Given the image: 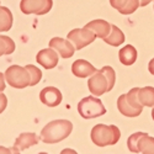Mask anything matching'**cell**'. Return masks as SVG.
I'll list each match as a JSON object with an SVG mask.
<instances>
[{
	"label": "cell",
	"mask_w": 154,
	"mask_h": 154,
	"mask_svg": "<svg viewBox=\"0 0 154 154\" xmlns=\"http://www.w3.org/2000/svg\"><path fill=\"white\" fill-rule=\"evenodd\" d=\"M101 72L105 74L107 83H109V91H111L113 86H115V82H116V74H115V69L110 66H105L104 68H101Z\"/></svg>",
	"instance_id": "obj_24"
},
{
	"label": "cell",
	"mask_w": 154,
	"mask_h": 154,
	"mask_svg": "<svg viewBox=\"0 0 154 154\" xmlns=\"http://www.w3.org/2000/svg\"><path fill=\"white\" fill-rule=\"evenodd\" d=\"M40 100L42 104H45L48 107H56L62 102L63 96H62V93L59 89H57L54 86H47L41 90Z\"/></svg>",
	"instance_id": "obj_8"
},
{
	"label": "cell",
	"mask_w": 154,
	"mask_h": 154,
	"mask_svg": "<svg viewBox=\"0 0 154 154\" xmlns=\"http://www.w3.org/2000/svg\"><path fill=\"white\" fill-rule=\"evenodd\" d=\"M84 29L93 31L96 35V37L104 40V38H106L111 32V23H109L105 20L97 19V20H93L90 22H88Z\"/></svg>",
	"instance_id": "obj_12"
},
{
	"label": "cell",
	"mask_w": 154,
	"mask_h": 154,
	"mask_svg": "<svg viewBox=\"0 0 154 154\" xmlns=\"http://www.w3.org/2000/svg\"><path fill=\"white\" fill-rule=\"evenodd\" d=\"M138 100H139V102H140V105L142 106L154 107V88L153 86L139 88Z\"/></svg>",
	"instance_id": "obj_16"
},
{
	"label": "cell",
	"mask_w": 154,
	"mask_h": 154,
	"mask_svg": "<svg viewBox=\"0 0 154 154\" xmlns=\"http://www.w3.org/2000/svg\"><path fill=\"white\" fill-rule=\"evenodd\" d=\"M53 6V0H21L20 9L23 14L45 15Z\"/></svg>",
	"instance_id": "obj_5"
},
{
	"label": "cell",
	"mask_w": 154,
	"mask_h": 154,
	"mask_svg": "<svg viewBox=\"0 0 154 154\" xmlns=\"http://www.w3.org/2000/svg\"><path fill=\"white\" fill-rule=\"evenodd\" d=\"M60 154H78L74 149H70V148H66L60 152Z\"/></svg>",
	"instance_id": "obj_31"
},
{
	"label": "cell",
	"mask_w": 154,
	"mask_h": 154,
	"mask_svg": "<svg viewBox=\"0 0 154 154\" xmlns=\"http://www.w3.org/2000/svg\"><path fill=\"white\" fill-rule=\"evenodd\" d=\"M6 88V83H5V74H3L0 72V93H3Z\"/></svg>",
	"instance_id": "obj_29"
},
{
	"label": "cell",
	"mask_w": 154,
	"mask_h": 154,
	"mask_svg": "<svg viewBox=\"0 0 154 154\" xmlns=\"http://www.w3.org/2000/svg\"><path fill=\"white\" fill-rule=\"evenodd\" d=\"M15 42L8 36L0 35V57L4 54H11L15 51Z\"/></svg>",
	"instance_id": "obj_20"
},
{
	"label": "cell",
	"mask_w": 154,
	"mask_h": 154,
	"mask_svg": "<svg viewBox=\"0 0 154 154\" xmlns=\"http://www.w3.org/2000/svg\"><path fill=\"white\" fill-rule=\"evenodd\" d=\"M125 33L117 27V26H115V25H111V32L110 35L104 38V41L110 45V46H113V47H119L121 46L123 42H125Z\"/></svg>",
	"instance_id": "obj_17"
},
{
	"label": "cell",
	"mask_w": 154,
	"mask_h": 154,
	"mask_svg": "<svg viewBox=\"0 0 154 154\" xmlns=\"http://www.w3.org/2000/svg\"><path fill=\"white\" fill-rule=\"evenodd\" d=\"M0 154H21V153H20V149L16 147L5 148L3 146H0Z\"/></svg>",
	"instance_id": "obj_27"
},
{
	"label": "cell",
	"mask_w": 154,
	"mask_h": 154,
	"mask_svg": "<svg viewBox=\"0 0 154 154\" xmlns=\"http://www.w3.org/2000/svg\"><path fill=\"white\" fill-rule=\"evenodd\" d=\"M144 134L147 133H143V132H136L133 134H131L130 137H128V140H127V147L128 149H130L132 153H139L138 150V147H137V143L140 137H143Z\"/></svg>",
	"instance_id": "obj_23"
},
{
	"label": "cell",
	"mask_w": 154,
	"mask_h": 154,
	"mask_svg": "<svg viewBox=\"0 0 154 154\" xmlns=\"http://www.w3.org/2000/svg\"><path fill=\"white\" fill-rule=\"evenodd\" d=\"M49 47L59 52V54L66 59L73 57L75 52V47L72 45V42L69 40H64L62 37H53L49 41Z\"/></svg>",
	"instance_id": "obj_9"
},
{
	"label": "cell",
	"mask_w": 154,
	"mask_h": 154,
	"mask_svg": "<svg viewBox=\"0 0 154 154\" xmlns=\"http://www.w3.org/2000/svg\"><path fill=\"white\" fill-rule=\"evenodd\" d=\"M38 142H40V138L37 137L36 133L26 132V133H21V134L16 138L14 147L19 148L20 150H25V149H29V148L32 147V146H36Z\"/></svg>",
	"instance_id": "obj_13"
},
{
	"label": "cell",
	"mask_w": 154,
	"mask_h": 154,
	"mask_svg": "<svg viewBox=\"0 0 154 154\" xmlns=\"http://www.w3.org/2000/svg\"><path fill=\"white\" fill-rule=\"evenodd\" d=\"M5 80L10 86L15 89H25L26 86H30L31 76L25 67L11 66L5 72Z\"/></svg>",
	"instance_id": "obj_4"
},
{
	"label": "cell",
	"mask_w": 154,
	"mask_h": 154,
	"mask_svg": "<svg viewBox=\"0 0 154 154\" xmlns=\"http://www.w3.org/2000/svg\"><path fill=\"white\" fill-rule=\"evenodd\" d=\"M96 38V35L86 29H74L68 33V40L74 45L75 51L83 49L84 47L93 43Z\"/></svg>",
	"instance_id": "obj_6"
},
{
	"label": "cell",
	"mask_w": 154,
	"mask_h": 154,
	"mask_svg": "<svg viewBox=\"0 0 154 154\" xmlns=\"http://www.w3.org/2000/svg\"><path fill=\"white\" fill-rule=\"evenodd\" d=\"M148 69H149V73H150L152 75H154V58L149 62V64H148Z\"/></svg>",
	"instance_id": "obj_30"
},
{
	"label": "cell",
	"mask_w": 154,
	"mask_h": 154,
	"mask_svg": "<svg viewBox=\"0 0 154 154\" xmlns=\"http://www.w3.org/2000/svg\"><path fill=\"white\" fill-rule=\"evenodd\" d=\"M120 62L125 66H132L137 60V49L132 45H126L119 52Z\"/></svg>",
	"instance_id": "obj_15"
},
{
	"label": "cell",
	"mask_w": 154,
	"mask_h": 154,
	"mask_svg": "<svg viewBox=\"0 0 154 154\" xmlns=\"http://www.w3.org/2000/svg\"><path fill=\"white\" fill-rule=\"evenodd\" d=\"M72 72L78 78H88V76H91L94 73H96L97 69L85 59H76L72 64Z\"/></svg>",
	"instance_id": "obj_11"
},
{
	"label": "cell",
	"mask_w": 154,
	"mask_h": 154,
	"mask_svg": "<svg viewBox=\"0 0 154 154\" xmlns=\"http://www.w3.org/2000/svg\"><path fill=\"white\" fill-rule=\"evenodd\" d=\"M6 106H8V97L3 93H0V113L4 112Z\"/></svg>",
	"instance_id": "obj_28"
},
{
	"label": "cell",
	"mask_w": 154,
	"mask_h": 154,
	"mask_svg": "<svg viewBox=\"0 0 154 154\" xmlns=\"http://www.w3.org/2000/svg\"><path fill=\"white\" fill-rule=\"evenodd\" d=\"M138 90H139V88H133V89H131V90L126 94L127 102H128V104H130L132 107H134V109L143 110V106L140 105V102H139V100H138Z\"/></svg>",
	"instance_id": "obj_21"
},
{
	"label": "cell",
	"mask_w": 154,
	"mask_h": 154,
	"mask_svg": "<svg viewBox=\"0 0 154 154\" xmlns=\"http://www.w3.org/2000/svg\"><path fill=\"white\" fill-rule=\"evenodd\" d=\"M91 140L97 147H107V146H115L121 137V132L117 126L111 125L106 126L99 123L93 127L91 130Z\"/></svg>",
	"instance_id": "obj_2"
},
{
	"label": "cell",
	"mask_w": 154,
	"mask_h": 154,
	"mask_svg": "<svg viewBox=\"0 0 154 154\" xmlns=\"http://www.w3.org/2000/svg\"><path fill=\"white\" fill-rule=\"evenodd\" d=\"M127 3V0H110V4L113 9H116L119 11H121L123 9V6L126 5Z\"/></svg>",
	"instance_id": "obj_26"
},
{
	"label": "cell",
	"mask_w": 154,
	"mask_h": 154,
	"mask_svg": "<svg viewBox=\"0 0 154 154\" xmlns=\"http://www.w3.org/2000/svg\"><path fill=\"white\" fill-rule=\"evenodd\" d=\"M36 60L45 69H53L58 64V54L53 48L41 49L36 56Z\"/></svg>",
	"instance_id": "obj_10"
},
{
	"label": "cell",
	"mask_w": 154,
	"mask_h": 154,
	"mask_svg": "<svg viewBox=\"0 0 154 154\" xmlns=\"http://www.w3.org/2000/svg\"><path fill=\"white\" fill-rule=\"evenodd\" d=\"M12 12L6 6H0V32L9 31L12 26Z\"/></svg>",
	"instance_id": "obj_18"
},
{
	"label": "cell",
	"mask_w": 154,
	"mask_h": 154,
	"mask_svg": "<svg viewBox=\"0 0 154 154\" xmlns=\"http://www.w3.org/2000/svg\"><path fill=\"white\" fill-rule=\"evenodd\" d=\"M38 154H48V153H38Z\"/></svg>",
	"instance_id": "obj_34"
},
{
	"label": "cell",
	"mask_w": 154,
	"mask_h": 154,
	"mask_svg": "<svg viewBox=\"0 0 154 154\" xmlns=\"http://www.w3.org/2000/svg\"><path fill=\"white\" fill-rule=\"evenodd\" d=\"M152 117H153V120H154V107H153V110H152Z\"/></svg>",
	"instance_id": "obj_33"
},
{
	"label": "cell",
	"mask_w": 154,
	"mask_h": 154,
	"mask_svg": "<svg viewBox=\"0 0 154 154\" xmlns=\"http://www.w3.org/2000/svg\"><path fill=\"white\" fill-rule=\"evenodd\" d=\"M78 111L80 113V116L85 120L96 119L106 113V109L102 105L101 100L94 95L82 99L78 104Z\"/></svg>",
	"instance_id": "obj_3"
},
{
	"label": "cell",
	"mask_w": 154,
	"mask_h": 154,
	"mask_svg": "<svg viewBox=\"0 0 154 154\" xmlns=\"http://www.w3.org/2000/svg\"><path fill=\"white\" fill-rule=\"evenodd\" d=\"M139 6H140L139 5V0H127L126 5L123 6V9L120 12L123 14V15H130V14H133Z\"/></svg>",
	"instance_id": "obj_25"
},
{
	"label": "cell",
	"mask_w": 154,
	"mask_h": 154,
	"mask_svg": "<svg viewBox=\"0 0 154 154\" xmlns=\"http://www.w3.org/2000/svg\"><path fill=\"white\" fill-rule=\"evenodd\" d=\"M137 147L142 154H154V138L149 137L148 134H144L143 137L139 138Z\"/></svg>",
	"instance_id": "obj_19"
},
{
	"label": "cell",
	"mask_w": 154,
	"mask_h": 154,
	"mask_svg": "<svg viewBox=\"0 0 154 154\" xmlns=\"http://www.w3.org/2000/svg\"><path fill=\"white\" fill-rule=\"evenodd\" d=\"M152 2H153V0H139V5L144 8V6H147L148 4H150Z\"/></svg>",
	"instance_id": "obj_32"
},
{
	"label": "cell",
	"mask_w": 154,
	"mask_h": 154,
	"mask_svg": "<svg viewBox=\"0 0 154 154\" xmlns=\"http://www.w3.org/2000/svg\"><path fill=\"white\" fill-rule=\"evenodd\" d=\"M88 88L94 96H101L109 91L107 79L101 69H97V72L90 76V79L88 80Z\"/></svg>",
	"instance_id": "obj_7"
},
{
	"label": "cell",
	"mask_w": 154,
	"mask_h": 154,
	"mask_svg": "<svg viewBox=\"0 0 154 154\" xmlns=\"http://www.w3.org/2000/svg\"><path fill=\"white\" fill-rule=\"evenodd\" d=\"M117 109L123 115L126 117H137L142 113V110H138V109H134L132 107L130 104L127 102V97H126V94H122L119 99H117Z\"/></svg>",
	"instance_id": "obj_14"
},
{
	"label": "cell",
	"mask_w": 154,
	"mask_h": 154,
	"mask_svg": "<svg viewBox=\"0 0 154 154\" xmlns=\"http://www.w3.org/2000/svg\"><path fill=\"white\" fill-rule=\"evenodd\" d=\"M73 131V123L68 120H54L47 123L41 131V139L45 143L54 144L66 139Z\"/></svg>",
	"instance_id": "obj_1"
},
{
	"label": "cell",
	"mask_w": 154,
	"mask_h": 154,
	"mask_svg": "<svg viewBox=\"0 0 154 154\" xmlns=\"http://www.w3.org/2000/svg\"><path fill=\"white\" fill-rule=\"evenodd\" d=\"M25 68L29 70L30 76H31L30 86H35V85H37L38 83L41 82V79H42V72H41V69H38L36 66H33V64H27Z\"/></svg>",
	"instance_id": "obj_22"
}]
</instances>
